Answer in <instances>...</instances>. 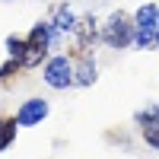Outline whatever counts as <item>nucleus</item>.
<instances>
[{"instance_id":"8","label":"nucleus","mask_w":159,"mask_h":159,"mask_svg":"<svg viewBox=\"0 0 159 159\" xmlns=\"http://www.w3.org/2000/svg\"><path fill=\"white\" fill-rule=\"evenodd\" d=\"M73 38H76V48H83V51H92V45H96L99 38H102L99 19H96V16H76Z\"/></svg>"},{"instance_id":"7","label":"nucleus","mask_w":159,"mask_h":159,"mask_svg":"<svg viewBox=\"0 0 159 159\" xmlns=\"http://www.w3.org/2000/svg\"><path fill=\"white\" fill-rule=\"evenodd\" d=\"M70 57H73L76 86H92V83L99 80V67H96V57H92V51H83V48H76Z\"/></svg>"},{"instance_id":"1","label":"nucleus","mask_w":159,"mask_h":159,"mask_svg":"<svg viewBox=\"0 0 159 159\" xmlns=\"http://www.w3.org/2000/svg\"><path fill=\"white\" fill-rule=\"evenodd\" d=\"M64 32L57 29L51 19L35 22L29 32H25V51H22V67H38L42 61H48V51L61 45Z\"/></svg>"},{"instance_id":"4","label":"nucleus","mask_w":159,"mask_h":159,"mask_svg":"<svg viewBox=\"0 0 159 159\" xmlns=\"http://www.w3.org/2000/svg\"><path fill=\"white\" fill-rule=\"evenodd\" d=\"M156 29H159V7L143 3L134 13V45L137 48H156Z\"/></svg>"},{"instance_id":"9","label":"nucleus","mask_w":159,"mask_h":159,"mask_svg":"<svg viewBox=\"0 0 159 159\" xmlns=\"http://www.w3.org/2000/svg\"><path fill=\"white\" fill-rule=\"evenodd\" d=\"M48 19L54 22V25H57V29H61L64 35H67V32L73 35V25H76V16H73V10H70L67 3H57L54 10H51V16H48Z\"/></svg>"},{"instance_id":"12","label":"nucleus","mask_w":159,"mask_h":159,"mask_svg":"<svg viewBox=\"0 0 159 159\" xmlns=\"http://www.w3.org/2000/svg\"><path fill=\"white\" fill-rule=\"evenodd\" d=\"M22 51H25V35H7V54L22 61Z\"/></svg>"},{"instance_id":"10","label":"nucleus","mask_w":159,"mask_h":159,"mask_svg":"<svg viewBox=\"0 0 159 159\" xmlns=\"http://www.w3.org/2000/svg\"><path fill=\"white\" fill-rule=\"evenodd\" d=\"M16 134H19L16 115H13V118H0V153H7L13 143H16Z\"/></svg>"},{"instance_id":"3","label":"nucleus","mask_w":159,"mask_h":159,"mask_svg":"<svg viewBox=\"0 0 159 159\" xmlns=\"http://www.w3.org/2000/svg\"><path fill=\"white\" fill-rule=\"evenodd\" d=\"M42 80L51 89H70L76 86V73H73V57L70 54H51L42 67Z\"/></svg>"},{"instance_id":"2","label":"nucleus","mask_w":159,"mask_h":159,"mask_svg":"<svg viewBox=\"0 0 159 159\" xmlns=\"http://www.w3.org/2000/svg\"><path fill=\"white\" fill-rule=\"evenodd\" d=\"M102 42L108 48H130L134 45V16L124 10H115L102 22Z\"/></svg>"},{"instance_id":"5","label":"nucleus","mask_w":159,"mask_h":159,"mask_svg":"<svg viewBox=\"0 0 159 159\" xmlns=\"http://www.w3.org/2000/svg\"><path fill=\"white\" fill-rule=\"evenodd\" d=\"M134 124L143 134V140L150 143L153 150H159V105H147L134 115Z\"/></svg>"},{"instance_id":"13","label":"nucleus","mask_w":159,"mask_h":159,"mask_svg":"<svg viewBox=\"0 0 159 159\" xmlns=\"http://www.w3.org/2000/svg\"><path fill=\"white\" fill-rule=\"evenodd\" d=\"M156 48H159V29H156Z\"/></svg>"},{"instance_id":"11","label":"nucleus","mask_w":159,"mask_h":159,"mask_svg":"<svg viewBox=\"0 0 159 159\" xmlns=\"http://www.w3.org/2000/svg\"><path fill=\"white\" fill-rule=\"evenodd\" d=\"M19 70H25L22 61H19V57H7L3 67H0V83H3V86H13V80L19 76Z\"/></svg>"},{"instance_id":"6","label":"nucleus","mask_w":159,"mask_h":159,"mask_svg":"<svg viewBox=\"0 0 159 159\" xmlns=\"http://www.w3.org/2000/svg\"><path fill=\"white\" fill-rule=\"evenodd\" d=\"M48 111H51L48 99H25L16 108V121H19V127H38L48 118Z\"/></svg>"}]
</instances>
